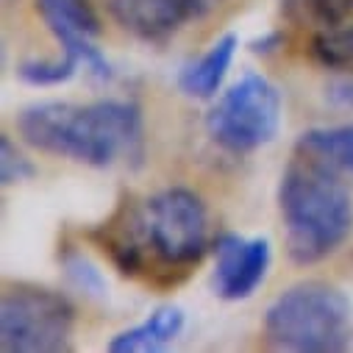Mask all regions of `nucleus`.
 <instances>
[{
    "label": "nucleus",
    "mask_w": 353,
    "mask_h": 353,
    "mask_svg": "<svg viewBox=\"0 0 353 353\" xmlns=\"http://www.w3.org/2000/svg\"><path fill=\"white\" fill-rule=\"evenodd\" d=\"M59 261H61V270H64L70 287H75L83 298H92V301H106L109 298L106 276L98 270V264H92L81 250L64 248L59 253Z\"/></svg>",
    "instance_id": "ddd939ff"
},
{
    "label": "nucleus",
    "mask_w": 353,
    "mask_h": 353,
    "mask_svg": "<svg viewBox=\"0 0 353 353\" xmlns=\"http://www.w3.org/2000/svg\"><path fill=\"white\" fill-rule=\"evenodd\" d=\"M37 175V167L31 164V159L17 150V145L9 137H0V181L3 187H14L23 184Z\"/></svg>",
    "instance_id": "dca6fc26"
},
{
    "label": "nucleus",
    "mask_w": 353,
    "mask_h": 353,
    "mask_svg": "<svg viewBox=\"0 0 353 353\" xmlns=\"http://www.w3.org/2000/svg\"><path fill=\"white\" fill-rule=\"evenodd\" d=\"M281 92L259 72H245L206 114L209 139L225 153L245 156L270 145L281 128Z\"/></svg>",
    "instance_id": "39448f33"
},
{
    "label": "nucleus",
    "mask_w": 353,
    "mask_h": 353,
    "mask_svg": "<svg viewBox=\"0 0 353 353\" xmlns=\"http://www.w3.org/2000/svg\"><path fill=\"white\" fill-rule=\"evenodd\" d=\"M279 212L284 220L287 256L301 264L325 261L353 234V198L336 172L298 156L281 175Z\"/></svg>",
    "instance_id": "f03ea898"
},
{
    "label": "nucleus",
    "mask_w": 353,
    "mask_h": 353,
    "mask_svg": "<svg viewBox=\"0 0 353 353\" xmlns=\"http://www.w3.org/2000/svg\"><path fill=\"white\" fill-rule=\"evenodd\" d=\"M298 156L312 159L334 172L353 175V123L309 128L298 137Z\"/></svg>",
    "instance_id": "f8f14e48"
},
{
    "label": "nucleus",
    "mask_w": 353,
    "mask_h": 353,
    "mask_svg": "<svg viewBox=\"0 0 353 353\" xmlns=\"http://www.w3.org/2000/svg\"><path fill=\"white\" fill-rule=\"evenodd\" d=\"M78 72V64L70 61L67 56L61 59H28L17 67L20 81H26L28 86H59L67 83L72 75Z\"/></svg>",
    "instance_id": "2eb2a0df"
},
{
    "label": "nucleus",
    "mask_w": 353,
    "mask_h": 353,
    "mask_svg": "<svg viewBox=\"0 0 353 353\" xmlns=\"http://www.w3.org/2000/svg\"><path fill=\"white\" fill-rule=\"evenodd\" d=\"M184 309L181 306H159L153 309L142 323L120 331L117 336H112L109 350L112 353H156L164 350L167 345H172L184 331Z\"/></svg>",
    "instance_id": "9b49d317"
},
{
    "label": "nucleus",
    "mask_w": 353,
    "mask_h": 353,
    "mask_svg": "<svg viewBox=\"0 0 353 353\" xmlns=\"http://www.w3.org/2000/svg\"><path fill=\"white\" fill-rule=\"evenodd\" d=\"M75 331V306L67 295L17 284L0 303V347L6 353H61Z\"/></svg>",
    "instance_id": "423d86ee"
},
{
    "label": "nucleus",
    "mask_w": 353,
    "mask_h": 353,
    "mask_svg": "<svg viewBox=\"0 0 353 353\" xmlns=\"http://www.w3.org/2000/svg\"><path fill=\"white\" fill-rule=\"evenodd\" d=\"M37 12L61 45V56L98 81H112V64L95 45V37H101V17L90 0H37Z\"/></svg>",
    "instance_id": "0eeeda50"
},
{
    "label": "nucleus",
    "mask_w": 353,
    "mask_h": 353,
    "mask_svg": "<svg viewBox=\"0 0 353 353\" xmlns=\"http://www.w3.org/2000/svg\"><path fill=\"white\" fill-rule=\"evenodd\" d=\"M264 342L287 353H339L353 345V303L325 281H301L264 312Z\"/></svg>",
    "instance_id": "7ed1b4c3"
},
{
    "label": "nucleus",
    "mask_w": 353,
    "mask_h": 353,
    "mask_svg": "<svg viewBox=\"0 0 353 353\" xmlns=\"http://www.w3.org/2000/svg\"><path fill=\"white\" fill-rule=\"evenodd\" d=\"M145 259L164 270H190L209 250V212L198 192L167 187L131 212Z\"/></svg>",
    "instance_id": "20e7f679"
},
{
    "label": "nucleus",
    "mask_w": 353,
    "mask_h": 353,
    "mask_svg": "<svg viewBox=\"0 0 353 353\" xmlns=\"http://www.w3.org/2000/svg\"><path fill=\"white\" fill-rule=\"evenodd\" d=\"M279 48H281V34L279 31H270V34H264V37H259V39L250 42V50L256 56H273Z\"/></svg>",
    "instance_id": "aec40b11"
},
{
    "label": "nucleus",
    "mask_w": 353,
    "mask_h": 353,
    "mask_svg": "<svg viewBox=\"0 0 353 353\" xmlns=\"http://www.w3.org/2000/svg\"><path fill=\"white\" fill-rule=\"evenodd\" d=\"M175 3H179L184 20L190 23V20H203V17H209V14L223 3V0H175Z\"/></svg>",
    "instance_id": "6ab92c4d"
},
{
    "label": "nucleus",
    "mask_w": 353,
    "mask_h": 353,
    "mask_svg": "<svg viewBox=\"0 0 353 353\" xmlns=\"http://www.w3.org/2000/svg\"><path fill=\"white\" fill-rule=\"evenodd\" d=\"M17 131L34 150L86 167H139L145 159V123L134 101L31 103L17 114Z\"/></svg>",
    "instance_id": "f257e3e1"
},
{
    "label": "nucleus",
    "mask_w": 353,
    "mask_h": 353,
    "mask_svg": "<svg viewBox=\"0 0 353 353\" xmlns=\"http://www.w3.org/2000/svg\"><path fill=\"white\" fill-rule=\"evenodd\" d=\"M312 53L328 70L353 72V26L342 23V26H334V28L314 34Z\"/></svg>",
    "instance_id": "4468645a"
},
{
    "label": "nucleus",
    "mask_w": 353,
    "mask_h": 353,
    "mask_svg": "<svg viewBox=\"0 0 353 353\" xmlns=\"http://www.w3.org/2000/svg\"><path fill=\"white\" fill-rule=\"evenodd\" d=\"M306 3L325 28L342 26L353 14V0H306Z\"/></svg>",
    "instance_id": "f3484780"
},
{
    "label": "nucleus",
    "mask_w": 353,
    "mask_h": 353,
    "mask_svg": "<svg viewBox=\"0 0 353 353\" xmlns=\"http://www.w3.org/2000/svg\"><path fill=\"white\" fill-rule=\"evenodd\" d=\"M114 23L142 42H164L187 20L175 0H106Z\"/></svg>",
    "instance_id": "1a4fd4ad"
},
{
    "label": "nucleus",
    "mask_w": 353,
    "mask_h": 353,
    "mask_svg": "<svg viewBox=\"0 0 353 353\" xmlns=\"http://www.w3.org/2000/svg\"><path fill=\"white\" fill-rule=\"evenodd\" d=\"M270 261L273 248L268 236H239L231 231L220 234L214 239V295L228 303L253 298V292L268 279Z\"/></svg>",
    "instance_id": "6e6552de"
},
{
    "label": "nucleus",
    "mask_w": 353,
    "mask_h": 353,
    "mask_svg": "<svg viewBox=\"0 0 353 353\" xmlns=\"http://www.w3.org/2000/svg\"><path fill=\"white\" fill-rule=\"evenodd\" d=\"M325 98L336 109H350L353 112V78H336L325 86Z\"/></svg>",
    "instance_id": "a211bd4d"
},
{
    "label": "nucleus",
    "mask_w": 353,
    "mask_h": 353,
    "mask_svg": "<svg viewBox=\"0 0 353 353\" xmlns=\"http://www.w3.org/2000/svg\"><path fill=\"white\" fill-rule=\"evenodd\" d=\"M239 48V37L236 34H223L217 42L209 45L206 53H201L198 59L187 61L179 72V90L192 98V101H212L217 98L220 86L234 64Z\"/></svg>",
    "instance_id": "9d476101"
}]
</instances>
